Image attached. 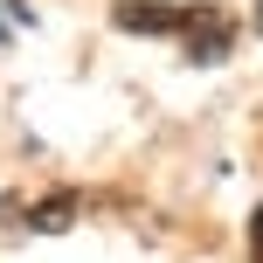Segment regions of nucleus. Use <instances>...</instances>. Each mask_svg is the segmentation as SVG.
<instances>
[{"label":"nucleus","instance_id":"f257e3e1","mask_svg":"<svg viewBox=\"0 0 263 263\" xmlns=\"http://www.w3.org/2000/svg\"><path fill=\"white\" fill-rule=\"evenodd\" d=\"M180 49H187V63H229V49H236V21H229L222 7H194V21L180 28Z\"/></svg>","mask_w":263,"mask_h":263},{"label":"nucleus","instance_id":"f03ea898","mask_svg":"<svg viewBox=\"0 0 263 263\" xmlns=\"http://www.w3.org/2000/svg\"><path fill=\"white\" fill-rule=\"evenodd\" d=\"M111 21H118L125 35H180V28L194 21V7H180V0H118Z\"/></svg>","mask_w":263,"mask_h":263},{"label":"nucleus","instance_id":"7ed1b4c3","mask_svg":"<svg viewBox=\"0 0 263 263\" xmlns=\"http://www.w3.org/2000/svg\"><path fill=\"white\" fill-rule=\"evenodd\" d=\"M69 222H77V194H49L28 208V229H42V236H63Z\"/></svg>","mask_w":263,"mask_h":263},{"label":"nucleus","instance_id":"20e7f679","mask_svg":"<svg viewBox=\"0 0 263 263\" xmlns=\"http://www.w3.org/2000/svg\"><path fill=\"white\" fill-rule=\"evenodd\" d=\"M250 256H263V208L250 215Z\"/></svg>","mask_w":263,"mask_h":263},{"label":"nucleus","instance_id":"39448f33","mask_svg":"<svg viewBox=\"0 0 263 263\" xmlns=\"http://www.w3.org/2000/svg\"><path fill=\"white\" fill-rule=\"evenodd\" d=\"M256 35H263V0H256Z\"/></svg>","mask_w":263,"mask_h":263},{"label":"nucleus","instance_id":"423d86ee","mask_svg":"<svg viewBox=\"0 0 263 263\" xmlns=\"http://www.w3.org/2000/svg\"><path fill=\"white\" fill-rule=\"evenodd\" d=\"M0 42H7V28H0Z\"/></svg>","mask_w":263,"mask_h":263}]
</instances>
